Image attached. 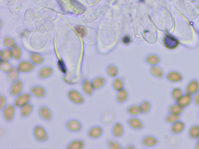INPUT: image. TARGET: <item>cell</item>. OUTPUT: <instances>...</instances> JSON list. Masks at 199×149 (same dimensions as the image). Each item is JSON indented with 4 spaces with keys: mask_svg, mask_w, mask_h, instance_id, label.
Returning a JSON list of instances; mask_svg holds the SVG:
<instances>
[{
    "mask_svg": "<svg viewBox=\"0 0 199 149\" xmlns=\"http://www.w3.org/2000/svg\"><path fill=\"white\" fill-rule=\"evenodd\" d=\"M33 134L35 140L39 142H44L48 140V133L41 125L35 126L33 128Z\"/></svg>",
    "mask_w": 199,
    "mask_h": 149,
    "instance_id": "1",
    "label": "cell"
},
{
    "mask_svg": "<svg viewBox=\"0 0 199 149\" xmlns=\"http://www.w3.org/2000/svg\"><path fill=\"white\" fill-rule=\"evenodd\" d=\"M67 97L70 101L74 104L81 105L84 103L85 98L83 95L75 89L70 90L67 92Z\"/></svg>",
    "mask_w": 199,
    "mask_h": 149,
    "instance_id": "2",
    "label": "cell"
},
{
    "mask_svg": "<svg viewBox=\"0 0 199 149\" xmlns=\"http://www.w3.org/2000/svg\"><path fill=\"white\" fill-rule=\"evenodd\" d=\"M32 95L29 92H23L15 96L14 104L17 108H21L23 106L30 103Z\"/></svg>",
    "mask_w": 199,
    "mask_h": 149,
    "instance_id": "3",
    "label": "cell"
},
{
    "mask_svg": "<svg viewBox=\"0 0 199 149\" xmlns=\"http://www.w3.org/2000/svg\"><path fill=\"white\" fill-rule=\"evenodd\" d=\"M15 108L14 104H7L2 110L4 118L7 122H11L14 120L15 116Z\"/></svg>",
    "mask_w": 199,
    "mask_h": 149,
    "instance_id": "4",
    "label": "cell"
},
{
    "mask_svg": "<svg viewBox=\"0 0 199 149\" xmlns=\"http://www.w3.org/2000/svg\"><path fill=\"white\" fill-rule=\"evenodd\" d=\"M35 66L30 61L23 60L18 64L16 68L20 73H28L33 71Z\"/></svg>",
    "mask_w": 199,
    "mask_h": 149,
    "instance_id": "5",
    "label": "cell"
},
{
    "mask_svg": "<svg viewBox=\"0 0 199 149\" xmlns=\"http://www.w3.org/2000/svg\"><path fill=\"white\" fill-rule=\"evenodd\" d=\"M24 87V83L21 80L18 79L16 81L11 83L10 87L9 93L11 96H17L22 93Z\"/></svg>",
    "mask_w": 199,
    "mask_h": 149,
    "instance_id": "6",
    "label": "cell"
},
{
    "mask_svg": "<svg viewBox=\"0 0 199 149\" xmlns=\"http://www.w3.org/2000/svg\"><path fill=\"white\" fill-rule=\"evenodd\" d=\"M66 128L72 132H78L82 129V124L81 122L77 119H70L66 123Z\"/></svg>",
    "mask_w": 199,
    "mask_h": 149,
    "instance_id": "7",
    "label": "cell"
},
{
    "mask_svg": "<svg viewBox=\"0 0 199 149\" xmlns=\"http://www.w3.org/2000/svg\"><path fill=\"white\" fill-rule=\"evenodd\" d=\"M39 117L46 121H49L52 119V112L51 109L46 106H41L38 110Z\"/></svg>",
    "mask_w": 199,
    "mask_h": 149,
    "instance_id": "8",
    "label": "cell"
},
{
    "mask_svg": "<svg viewBox=\"0 0 199 149\" xmlns=\"http://www.w3.org/2000/svg\"><path fill=\"white\" fill-rule=\"evenodd\" d=\"M30 93L33 96L36 98H43L46 95V90L45 88L41 85H34L32 86L30 89Z\"/></svg>",
    "mask_w": 199,
    "mask_h": 149,
    "instance_id": "9",
    "label": "cell"
},
{
    "mask_svg": "<svg viewBox=\"0 0 199 149\" xmlns=\"http://www.w3.org/2000/svg\"><path fill=\"white\" fill-rule=\"evenodd\" d=\"M199 91V81L197 79H193L189 83L186 87L185 93L189 95H195Z\"/></svg>",
    "mask_w": 199,
    "mask_h": 149,
    "instance_id": "10",
    "label": "cell"
},
{
    "mask_svg": "<svg viewBox=\"0 0 199 149\" xmlns=\"http://www.w3.org/2000/svg\"><path fill=\"white\" fill-rule=\"evenodd\" d=\"M54 72L52 67L45 66L39 69L38 71V76L41 79H45L51 77Z\"/></svg>",
    "mask_w": 199,
    "mask_h": 149,
    "instance_id": "11",
    "label": "cell"
},
{
    "mask_svg": "<svg viewBox=\"0 0 199 149\" xmlns=\"http://www.w3.org/2000/svg\"><path fill=\"white\" fill-rule=\"evenodd\" d=\"M164 44L166 48L174 49L179 45V41L174 37L170 34L166 35L164 38Z\"/></svg>",
    "mask_w": 199,
    "mask_h": 149,
    "instance_id": "12",
    "label": "cell"
},
{
    "mask_svg": "<svg viewBox=\"0 0 199 149\" xmlns=\"http://www.w3.org/2000/svg\"><path fill=\"white\" fill-rule=\"evenodd\" d=\"M193 101V95L185 93L181 98L176 101V103L183 108H186L190 106Z\"/></svg>",
    "mask_w": 199,
    "mask_h": 149,
    "instance_id": "13",
    "label": "cell"
},
{
    "mask_svg": "<svg viewBox=\"0 0 199 149\" xmlns=\"http://www.w3.org/2000/svg\"><path fill=\"white\" fill-rule=\"evenodd\" d=\"M82 88L83 92L88 96L93 95L95 89L92 84V81L87 79H85L81 83Z\"/></svg>",
    "mask_w": 199,
    "mask_h": 149,
    "instance_id": "14",
    "label": "cell"
},
{
    "mask_svg": "<svg viewBox=\"0 0 199 149\" xmlns=\"http://www.w3.org/2000/svg\"><path fill=\"white\" fill-rule=\"evenodd\" d=\"M103 133V129L100 126H94L88 131V136L91 139H97L101 137Z\"/></svg>",
    "mask_w": 199,
    "mask_h": 149,
    "instance_id": "15",
    "label": "cell"
},
{
    "mask_svg": "<svg viewBox=\"0 0 199 149\" xmlns=\"http://www.w3.org/2000/svg\"><path fill=\"white\" fill-rule=\"evenodd\" d=\"M128 124L130 127L136 130H142L144 127L142 121L136 116L130 117L128 120Z\"/></svg>",
    "mask_w": 199,
    "mask_h": 149,
    "instance_id": "16",
    "label": "cell"
},
{
    "mask_svg": "<svg viewBox=\"0 0 199 149\" xmlns=\"http://www.w3.org/2000/svg\"><path fill=\"white\" fill-rule=\"evenodd\" d=\"M166 79L172 83H179L182 81L183 77L182 75L178 71H171L168 73Z\"/></svg>",
    "mask_w": 199,
    "mask_h": 149,
    "instance_id": "17",
    "label": "cell"
},
{
    "mask_svg": "<svg viewBox=\"0 0 199 149\" xmlns=\"http://www.w3.org/2000/svg\"><path fill=\"white\" fill-rule=\"evenodd\" d=\"M158 143V140L153 135H146L142 139V144L146 147H153Z\"/></svg>",
    "mask_w": 199,
    "mask_h": 149,
    "instance_id": "18",
    "label": "cell"
},
{
    "mask_svg": "<svg viewBox=\"0 0 199 149\" xmlns=\"http://www.w3.org/2000/svg\"><path fill=\"white\" fill-rule=\"evenodd\" d=\"M124 126L121 123L116 122L114 124L112 130L114 137L116 138L122 137L124 135Z\"/></svg>",
    "mask_w": 199,
    "mask_h": 149,
    "instance_id": "19",
    "label": "cell"
},
{
    "mask_svg": "<svg viewBox=\"0 0 199 149\" xmlns=\"http://www.w3.org/2000/svg\"><path fill=\"white\" fill-rule=\"evenodd\" d=\"M185 128V124L182 121L179 120L172 124L171 127V132L172 134H179L183 132Z\"/></svg>",
    "mask_w": 199,
    "mask_h": 149,
    "instance_id": "20",
    "label": "cell"
},
{
    "mask_svg": "<svg viewBox=\"0 0 199 149\" xmlns=\"http://www.w3.org/2000/svg\"><path fill=\"white\" fill-rule=\"evenodd\" d=\"M106 79L102 76L95 77L92 81V84L95 90H98L101 89L106 84Z\"/></svg>",
    "mask_w": 199,
    "mask_h": 149,
    "instance_id": "21",
    "label": "cell"
},
{
    "mask_svg": "<svg viewBox=\"0 0 199 149\" xmlns=\"http://www.w3.org/2000/svg\"><path fill=\"white\" fill-rule=\"evenodd\" d=\"M34 109V106L30 103L20 108V115L23 118L29 116Z\"/></svg>",
    "mask_w": 199,
    "mask_h": 149,
    "instance_id": "22",
    "label": "cell"
},
{
    "mask_svg": "<svg viewBox=\"0 0 199 149\" xmlns=\"http://www.w3.org/2000/svg\"><path fill=\"white\" fill-rule=\"evenodd\" d=\"M85 143L82 139H75L69 143L66 146L67 149H82L85 147Z\"/></svg>",
    "mask_w": 199,
    "mask_h": 149,
    "instance_id": "23",
    "label": "cell"
},
{
    "mask_svg": "<svg viewBox=\"0 0 199 149\" xmlns=\"http://www.w3.org/2000/svg\"><path fill=\"white\" fill-rule=\"evenodd\" d=\"M150 72L153 77L157 78H162L164 76L162 69L157 65L151 66L150 69Z\"/></svg>",
    "mask_w": 199,
    "mask_h": 149,
    "instance_id": "24",
    "label": "cell"
},
{
    "mask_svg": "<svg viewBox=\"0 0 199 149\" xmlns=\"http://www.w3.org/2000/svg\"><path fill=\"white\" fill-rule=\"evenodd\" d=\"M128 98V92L126 89H123L118 92L116 96V101L119 103H123L127 101Z\"/></svg>",
    "mask_w": 199,
    "mask_h": 149,
    "instance_id": "25",
    "label": "cell"
},
{
    "mask_svg": "<svg viewBox=\"0 0 199 149\" xmlns=\"http://www.w3.org/2000/svg\"><path fill=\"white\" fill-rule=\"evenodd\" d=\"M127 113L132 116H138L142 114L140 106L138 104H133L127 109Z\"/></svg>",
    "mask_w": 199,
    "mask_h": 149,
    "instance_id": "26",
    "label": "cell"
},
{
    "mask_svg": "<svg viewBox=\"0 0 199 149\" xmlns=\"http://www.w3.org/2000/svg\"><path fill=\"white\" fill-rule=\"evenodd\" d=\"M20 72H18L16 67H14V69L11 70L10 72L7 74V77L8 81L11 83L18 80L19 79Z\"/></svg>",
    "mask_w": 199,
    "mask_h": 149,
    "instance_id": "27",
    "label": "cell"
},
{
    "mask_svg": "<svg viewBox=\"0 0 199 149\" xmlns=\"http://www.w3.org/2000/svg\"><path fill=\"white\" fill-rule=\"evenodd\" d=\"M29 59L35 65H39L43 63L44 59L41 55L38 53H33L29 55Z\"/></svg>",
    "mask_w": 199,
    "mask_h": 149,
    "instance_id": "28",
    "label": "cell"
},
{
    "mask_svg": "<svg viewBox=\"0 0 199 149\" xmlns=\"http://www.w3.org/2000/svg\"><path fill=\"white\" fill-rule=\"evenodd\" d=\"M184 109L181 107L177 103L172 104L168 108L169 113H173L175 115H180L184 112Z\"/></svg>",
    "mask_w": 199,
    "mask_h": 149,
    "instance_id": "29",
    "label": "cell"
},
{
    "mask_svg": "<svg viewBox=\"0 0 199 149\" xmlns=\"http://www.w3.org/2000/svg\"><path fill=\"white\" fill-rule=\"evenodd\" d=\"M145 61L148 64L151 66H154L157 65L160 63V59L156 55L151 54L146 57Z\"/></svg>",
    "mask_w": 199,
    "mask_h": 149,
    "instance_id": "30",
    "label": "cell"
},
{
    "mask_svg": "<svg viewBox=\"0 0 199 149\" xmlns=\"http://www.w3.org/2000/svg\"><path fill=\"white\" fill-rule=\"evenodd\" d=\"M124 81L122 79L116 78L113 81V87L116 92H119L124 89Z\"/></svg>",
    "mask_w": 199,
    "mask_h": 149,
    "instance_id": "31",
    "label": "cell"
},
{
    "mask_svg": "<svg viewBox=\"0 0 199 149\" xmlns=\"http://www.w3.org/2000/svg\"><path fill=\"white\" fill-rule=\"evenodd\" d=\"M12 58L15 60H19L21 57V50L20 47L17 45H14L12 48H11Z\"/></svg>",
    "mask_w": 199,
    "mask_h": 149,
    "instance_id": "32",
    "label": "cell"
},
{
    "mask_svg": "<svg viewBox=\"0 0 199 149\" xmlns=\"http://www.w3.org/2000/svg\"><path fill=\"white\" fill-rule=\"evenodd\" d=\"M15 67L12 64L10 63L9 61H4V62H1L0 64V69L6 74H7L10 72L11 70L14 69Z\"/></svg>",
    "mask_w": 199,
    "mask_h": 149,
    "instance_id": "33",
    "label": "cell"
},
{
    "mask_svg": "<svg viewBox=\"0 0 199 149\" xmlns=\"http://www.w3.org/2000/svg\"><path fill=\"white\" fill-rule=\"evenodd\" d=\"M12 58V54L11 49H5L1 53V62L9 61Z\"/></svg>",
    "mask_w": 199,
    "mask_h": 149,
    "instance_id": "34",
    "label": "cell"
},
{
    "mask_svg": "<svg viewBox=\"0 0 199 149\" xmlns=\"http://www.w3.org/2000/svg\"><path fill=\"white\" fill-rule=\"evenodd\" d=\"M107 73L110 77H116L119 74V70L116 65L111 64L107 67Z\"/></svg>",
    "mask_w": 199,
    "mask_h": 149,
    "instance_id": "35",
    "label": "cell"
},
{
    "mask_svg": "<svg viewBox=\"0 0 199 149\" xmlns=\"http://www.w3.org/2000/svg\"><path fill=\"white\" fill-rule=\"evenodd\" d=\"M189 136L192 139H196L199 136V125H193L189 131Z\"/></svg>",
    "mask_w": 199,
    "mask_h": 149,
    "instance_id": "36",
    "label": "cell"
},
{
    "mask_svg": "<svg viewBox=\"0 0 199 149\" xmlns=\"http://www.w3.org/2000/svg\"><path fill=\"white\" fill-rule=\"evenodd\" d=\"M140 109L142 112V114H147L148 113L151 109V104L149 101L147 100H144L142 101L140 105Z\"/></svg>",
    "mask_w": 199,
    "mask_h": 149,
    "instance_id": "37",
    "label": "cell"
},
{
    "mask_svg": "<svg viewBox=\"0 0 199 149\" xmlns=\"http://www.w3.org/2000/svg\"><path fill=\"white\" fill-rule=\"evenodd\" d=\"M180 115L169 113L165 117V121L168 123L173 124L175 123V122L180 120Z\"/></svg>",
    "mask_w": 199,
    "mask_h": 149,
    "instance_id": "38",
    "label": "cell"
},
{
    "mask_svg": "<svg viewBox=\"0 0 199 149\" xmlns=\"http://www.w3.org/2000/svg\"><path fill=\"white\" fill-rule=\"evenodd\" d=\"M183 95V93L182 90L179 87H176L173 89L172 92H171L172 98L175 101H177L179 98H181Z\"/></svg>",
    "mask_w": 199,
    "mask_h": 149,
    "instance_id": "39",
    "label": "cell"
},
{
    "mask_svg": "<svg viewBox=\"0 0 199 149\" xmlns=\"http://www.w3.org/2000/svg\"><path fill=\"white\" fill-rule=\"evenodd\" d=\"M107 144L109 148L111 149H122L123 148L120 144L114 140H108Z\"/></svg>",
    "mask_w": 199,
    "mask_h": 149,
    "instance_id": "40",
    "label": "cell"
},
{
    "mask_svg": "<svg viewBox=\"0 0 199 149\" xmlns=\"http://www.w3.org/2000/svg\"><path fill=\"white\" fill-rule=\"evenodd\" d=\"M4 43L6 46L8 48H12L14 45H15L14 40L11 37H6L4 41Z\"/></svg>",
    "mask_w": 199,
    "mask_h": 149,
    "instance_id": "41",
    "label": "cell"
},
{
    "mask_svg": "<svg viewBox=\"0 0 199 149\" xmlns=\"http://www.w3.org/2000/svg\"><path fill=\"white\" fill-rule=\"evenodd\" d=\"M75 29L78 33L81 36H85L87 34V30L85 27L81 26H77L75 27Z\"/></svg>",
    "mask_w": 199,
    "mask_h": 149,
    "instance_id": "42",
    "label": "cell"
},
{
    "mask_svg": "<svg viewBox=\"0 0 199 149\" xmlns=\"http://www.w3.org/2000/svg\"><path fill=\"white\" fill-rule=\"evenodd\" d=\"M7 99L4 95H0V109L2 110L5 106L7 104Z\"/></svg>",
    "mask_w": 199,
    "mask_h": 149,
    "instance_id": "43",
    "label": "cell"
},
{
    "mask_svg": "<svg viewBox=\"0 0 199 149\" xmlns=\"http://www.w3.org/2000/svg\"><path fill=\"white\" fill-rule=\"evenodd\" d=\"M193 101L196 106H199V91L194 95L193 97Z\"/></svg>",
    "mask_w": 199,
    "mask_h": 149,
    "instance_id": "44",
    "label": "cell"
},
{
    "mask_svg": "<svg viewBox=\"0 0 199 149\" xmlns=\"http://www.w3.org/2000/svg\"><path fill=\"white\" fill-rule=\"evenodd\" d=\"M122 41L123 43L125 44H128L130 42V37L128 36H125L124 37L123 39H122Z\"/></svg>",
    "mask_w": 199,
    "mask_h": 149,
    "instance_id": "45",
    "label": "cell"
},
{
    "mask_svg": "<svg viewBox=\"0 0 199 149\" xmlns=\"http://www.w3.org/2000/svg\"><path fill=\"white\" fill-rule=\"evenodd\" d=\"M127 149H134V147L133 145H128V147L126 148Z\"/></svg>",
    "mask_w": 199,
    "mask_h": 149,
    "instance_id": "46",
    "label": "cell"
},
{
    "mask_svg": "<svg viewBox=\"0 0 199 149\" xmlns=\"http://www.w3.org/2000/svg\"><path fill=\"white\" fill-rule=\"evenodd\" d=\"M195 149H199V143L198 142L196 143V145L195 146Z\"/></svg>",
    "mask_w": 199,
    "mask_h": 149,
    "instance_id": "47",
    "label": "cell"
},
{
    "mask_svg": "<svg viewBox=\"0 0 199 149\" xmlns=\"http://www.w3.org/2000/svg\"><path fill=\"white\" fill-rule=\"evenodd\" d=\"M196 140H197V142L199 143V136H198V137H197V138Z\"/></svg>",
    "mask_w": 199,
    "mask_h": 149,
    "instance_id": "48",
    "label": "cell"
},
{
    "mask_svg": "<svg viewBox=\"0 0 199 149\" xmlns=\"http://www.w3.org/2000/svg\"></svg>",
    "mask_w": 199,
    "mask_h": 149,
    "instance_id": "49",
    "label": "cell"
}]
</instances>
